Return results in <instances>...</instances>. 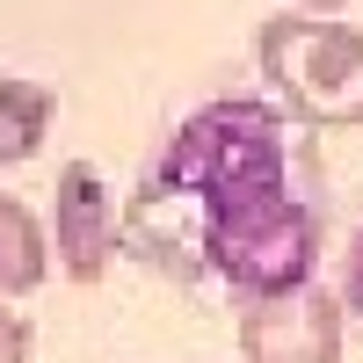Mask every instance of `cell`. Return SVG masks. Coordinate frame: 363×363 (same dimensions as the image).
Listing matches in <instances>:
<instances>
[{"label":"cell","mask_w":363,"mask_h":363,"mask_svg":"<svg viewBox=\"0 0 363 363\" xmlns=\"http://www.w3.org/2000/svg\"><path fill=\"white\" fill-rule=\"evenodd\" d=\"M138 247L153 240L167 255L174 240H196L211 277H225L240 298H284L313 284L320 211L291 189L284 116L269 102H211L167 138L160 167L138 182L131 203Z\"/></svg>","instance_id":"6da1fadb"},{"label":"cell","mask_w":363,"mask_h":363,"mask_svg":"<svg viewBox=\"0 0 363 363\" xmlns=\"http://www.w3.org/2000/svg\"><path fill=\"white\" fill-rule=\"evenodd\" d=\"M262 80L277 87V102L313 131H349L363 124V29L342 15H306L277 8L255 29Z\"/></svg>","instance_id":"7a4b0ae2"},{"label":"cell","mask_w":363,"mask_h":363,"mask_svg":"<svg viewBox=\"0 0 363 363\" xmlns=\"http://www.w3.org/2000/svg\"><path fill=\"white\" fill-rule=\"evenodd\" d=\"M240 363H342V298L298 284L284 298H247Z\"/></svg>","instance_id":"3957f363"},{"label":"cell","mask_w":363,"mask_h":363,"mask_svg":"<svg viewBox=\"0 0 363 363\" xmlns=\"http://www.w3.org/2000/svg\"><path fill=\"white\" fill-rule=\"evenodd\" d=\"M58 262H66L73 284H102L109 255H116V218H109V189L87 160L58 167V233H51Z\"/></svg>","instance_id":"277c9868"},{"label":"cell","mask_w":363,"mask_h":363,"mask_svg":"<svg viewBox=\"0 0 363 363\" xmlns=\"http://www.w3.org/2000/svg\"><path fill=\"white\" fill-rule=\"evenodd\" d=\"M51 269V233L37 225V211L22 196H0V298L37 291Z\"/></svg>","instance_id":"5b68a950"},{"label":"cell","mask_w":363,"mask_h":363,"mask_svg":"<svg viewBox=\"0 0 363 363\" xmlns=\"http://www.w3.org/2000/svg\"><path fill=\"white\" fill-rule=\"evenodd\" d=\"M51 116H58V102L44 80H0V167L37 160L51 138Z\"/></svg>","instance_id":"8992f818"},{"label":"cell","mask_w":363,"mask_h":363,"mask_svg":"<svg viewBox=\"0 0 363 363\" xmlns=\"http://www.w3.org/2000/svg\"><path fill=\"white\" fill-rule=\"evenodd\" d=\"M29 349H37V342H29V320L0 306V363H29Z\"/></svg>","instance_id":"52a82bcc"},{"label":"cell","mask_w":363,"mask_h":363,"mask_svg":"<svg viewBox=\"0 0 363 363\" xmlns=\"http://www.w3.org/2000/svg\"><path fill=\"white\" fill-rule=\"evenodd\" d=\"M284 8H306V15H349L356 0H284Z\"/></svg>","instance_id":"ba28073f"}]
</instances>
